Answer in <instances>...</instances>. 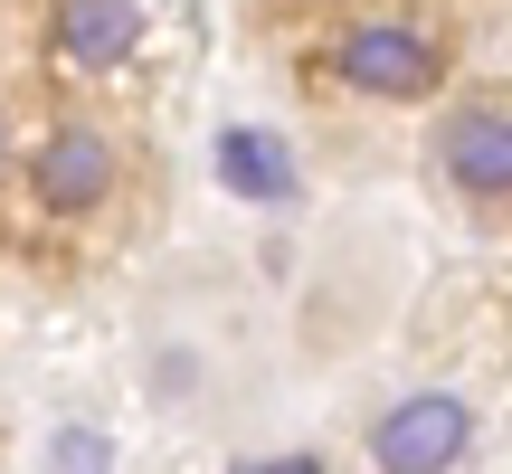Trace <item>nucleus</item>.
Listing matches in <instances>:
<instances>
[{"label": "nucleus", "instance_id": "20e7f679", "mask_svg": "<svg viewBox=\"0 0 512 474\" xmlns=\"http://www.w3.org/2000/svg\"><path fill=\"white\" fill-rule=\"evenodd\" d=\"M370 465H399V474H446V465H475L484 446V418L465 389H408V399H389L380 418L361 427Z\"/></svg>", "mask_w": 512, "mask_h": 474}, {"label": "nucleus", "instance_id": "f257e3e1", "mask_svg": "<svg viewBox=\"0 0 512 474\" xmlns=\"http://www.w3.org/2000/svg\"><path fill=\"white\" fill-rule=\"evenodd\" d=\"M294 76L351 114H418L456 86V29L427 0H342L294 48Z\"/></svg>", "mask_w": 512, "mask_h": 474}, {"label": "nucleus", "instance_id": "39448f33", "mask_svg": "<svg viewBox=\"0 0 512 474\" xmlns=\"http://www.w3.org/2000/svg\"><path fill=\"white\" fill-rule=\"evenodd\" d=\"M143 48V0H57L48 10V57L67 76H114Z\"/></svg>", "mask_w": 512, "mask_h": 474}, {"label": "nucleus", "instance_id": "7ed1b4c3", "mask_svg": "<svg viewBox=\"0 0 512 474\" xmlns=\"http://www.w3.org/2000/svg\"><path fill=\"white\" fill-rule=\"evenodd\" d=\"M418 114H427L418 162L437 200L465 209L475 228H512V86H446Z\"/></svg>", "mask_w": 512, "mask_h": 474}, {"label": "nucleus", "instance_id": "f03ea898", "mask_svg": "<svg viewBox=\"0 0 512 474\" xmlns=\"http://www.w3.org/2000/svg\"><path fill=\"white\" fill-rule=\"evenodd\" d=\"M10 181H19V200H29L38 228L86 237V228H105L114 209H124V190H133V143H124L114 114L57 105V114H38V124L19 133Z\"/></svg>", "mask_w": 512, "mask_h": 474}, {"label": "nucleus", "instance_id": "6e6552de", "mask_svg": "<svg viewBox=\"0 0 512 474\" xmlns=\"http://www.w3.org/2000/svg\"><path fill=\"white\" fill-rule=\"evenodd\" d=\"M323 10H342V0H275V19H323Z\"/></svg>", "mask_w": 512, "mask_h": 474}, {"label": "nucleus", "instance_id": "423d86ee", "mask_svg": "<svg viewBox=\"0 0 512 474\" xmlns=\"http://www.w3.org/2000/svg\"><path fill=\"white\" fill-rule=\"evenodd\" d=\"M294 152L275 143V133H256V124H228L219 133V181L228 190H247V200H294Z\"/></svg>", "mask_w": 512, "mask_h": 474}, {"label": "nucleus", "instance_id": "0eeeda50", "mask_svg": "<svg viewBox=\"0 0 512 474\" xmlns=\"http://www.w3.org/2000/svg\"><path fill=\"white\" fill-rule=\"evenodd\" d=\"M10 152H19V114L0 105V190H10Z\"/></svg>", "mask_w": 512, "mask_h": 474}]
</instances>
